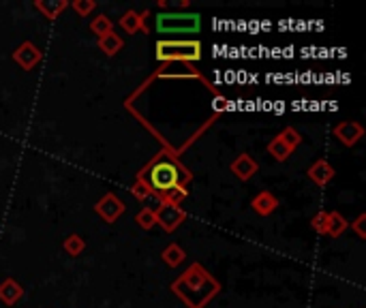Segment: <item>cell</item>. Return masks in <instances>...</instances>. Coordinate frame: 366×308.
I'll return each instance as SVG.
<instances>
[{"mask_svg": "<svg viewBox=\"0 0 366 308\" xmlns=\"http://www.w3.org/2000/svg\"><path fill=\"white\" fill-rule=\"evenodd\" d=\"M157 7L159 9H167V0H157Z\"/></svg>", "mask_w": 366, "mask_h": 308, "instance_id": "29", "label": "cell"}, {"mask_svg": "<svg viewBox=\"0 0 366 308\" xmlns=\"http://www.w3.org/2000/svg\"><path fill=\"white\" fill-rule=\"evenodd\" d=\"M347 227H349V223H347V219L341 214V212L332 210V212H327V223H325V236H330V238H341Z\"/></svg>", "mask_w": 366, "mask_h": 308, "instance_id": "16", "label": "cell"}, {"mask_svg": "<svg viewBox=\"0 0 366 308\" xmlns=\"http://www.w3.org/2000/svg\"><path fill=\"white\" fill-rule=\"evenodd\" d=\"M154 56L159 63H184L193 65L202 60V43L197 38H159L154 45Z\"/></svg>", "mask_w": 366, "mask_h": 308, "instance_id": "3", "label": "cell"}, {"mask_svg": "<svg viewBox=\"0 0 366 308\" xmlns=\"http://www.w3.org/2000/svg\"><path fill=\"white\" fill-rule=\"evenodd\" d=\"M69 7L80 17H88L96 9V0H73V3H69Z\"/></svg>", "mask_w": 366, "mask_h": 308, "instance_id": "23", "label": "cell"}, {"mask_svg": "<svg viewBox=\"0 0 366 308\" xmlns=\"http://www.w3.org/2000/svg\"><path fill=\"white\" fill-rule=\"evenodd\" d=\"M189 197V188L186 186H176V188H173V190H169L167 192V195L163 197L165 201H171V204H182L184 199Z\"/></svg>", "mask_w": 366, "mask_h": 308, "instance_id": "26", "label": "cell"}, {"mask_svg": "<svg viewBox=\"0 0 366 308\" xmlns=\"http://www.w3.org/2000/svg\"><path fill=\"white\" fill-rule=\"evenodd\" d=\"M169 289L173 296L184 302L186 308H206L221 294V283L200 261H195L171 283Z\"/></svg>", "mask_w": 366, "mask_h": 308, "instance_id": "1", "label": "cell"}, {"mask_svg": "<svg viewBox=\"0 0 366 308\" xmlns=\"http://www.w3.org/2000/svg\"><path fill=\"white\" fill-rule=\"evenodd\" d=\"M22 298H24V287L15 278H5L3 283H0V302H3L7 308L15 306Z\"/></svg>", "mask_w": 366, "mask_h": 308, "instance_id": "13", "label": "cell"}, {"mask_svg": "<svg viewBox=\"0 0 366 308\" xmlns=\"http://www.w3.org/2000/svg\"><path fill=\"white\" fill-rule=\"evenodd\" d=\"M332 135L343 146L354 148L364 138V126L360 122H356V120H343V122H338L332 129Z\"/></svg>", "mask_w": 366, "mask_h": 308, "instance_id": "8", "label": "cell"}, {"mask_svg": "<svg viewBox=\"0 0 366 308\" xmlns=\"http://www.w3.org/2000/svg\"><path fill=\"white\" fill-rule=\"evenodd\" d=\"M146 17H150V11H144V13H138L135 9H129L127 13H122V17L118 19V26L122 28V32L127 34H135L140 30H148L146 28Z\"/></svg>", "mask_w": 366, "mask_h": 308, "instance_id": "11", "label": "cell"}, {"mask_svg": "<svg viewBox=\"0 0 366 308\" xmlns=\"http://www.w3.org/2000/svg\"><path fill=\"white\" fill-rule=\"evenodd\" d=\"M63 248H65V253H67L69 257H80L84 250H86V240H84L80 234H71V236L65 238Z\"/></svg>", "mask_w": 366, "mask_h": 308, "instance_id": "19", "label": "cell"}, {"mask_svg": "<svg viewBox=\"0 0 366 308\" xmlns=\"http://www.w3.org/2000/svg\"><path fill=\"white\" fill-rule=\"evenodd\" d=\"M34 9L41 13L47 22H54L58 15L69 9V0H34Z\"/></svg>", "mask_w": 366, "mask_h": 308, "instance_id": "14", "label": "cell"}, {"mask_svg": "<svg viewBox=\"0 0 366 308\" xmlns=\"http://www.w3.org/2000/svg\"><path fill=\"white\" fill-rule=\"evenodd\" d=\"M154 219H157V225L165 234H173V231L189 219V214H186V210H182V206L161 199L159 206L154 208Z\"/></svg>", "mask_w": 366, "mask_h": 308, "instance_id": "5", "label": "cell"}, {"mask_svg": "<svg viewBox=\"0 0 366 308\" xmlns=\"http://www.w3.org/2000/svg\"><path fill=\"white\" fill-rule=\"evenodd\" d=\"M94 212H96V214H99L105 223H109V225H114L116 221H118L122 214H125V204H122V199L118 197V195H116V192H105V195L99 199V201H96L94 206Z\"/></svg>", "mask_w": 366, "mask_h": 308, "instance_id": "6", "label": "cell"}, {"mask_svg": "<svg viewBox=\"0 0 366 308\" xmlns=\"http://www.w3.org/2000/svg\"><path fill=\"white\" fill-rule=\"evenodd\" d=\"M41 60H43V52L39 50L32 41H24L13 52V63L17 67H22L24 71H32Z\"/></svg>", "mask_w": 366, "mask_h": 308, "instance_id": "7", "label": "cell"}, {"mask_svg": "<svg viewBox=\"0 0 366 308\" xmlns=\"http://www.w3.org/2000/svg\"><path fill=\"white\" fill-rule=\"evenodd\" d=\"M250 208H253L255 214L259 217H270V214H274L277 208H279V199L274 192H270V190H261L257 192V195L250 199Z\"/></svg>", "mask_w": 366, "mask_h": 308, "instance_id": "12", "label": "cell"}, {"mask_svg": "<svg viewBox=\"0 0 366 308\" xmlns=\"http://www.w3.org/2000/svg\"><path fill=\"white\" fill-rule=\"evenodd\" d=\"M266 150H268V154H270V157H272L274 161H279V163H285L289 157H292V154H294V150L292 148H289L281 138H279V135H277V138H272V140H270L268 142V146H266Z\"/></svg>", "mask_w": 366, "mask_h": 308, "instance_id": "17", "label": "cell"}, {"mask_svg": "<svg viewBox=\"0 0 366 308\" xmlns=\"http://www.w3.org/2000/svg\"><path fill=\"white\" fill-rule=\"evenodd\" d=\"M161 259L167 267H178L186 261V250L176 244V242H169L165 248H163V253H161Z\"/></svg>", "mask_w": 366, "mask_h": 308, "instance_id": "15", "label": "cell"}, {"mask_svg": "<svg viewBox=\"0 0 366 308\" xmlns=\"http://www.w3.org/2000/svg\"><path fill=\"white\" fill-rule=\"evenodd\" d=\"M215 103H217V109H219V111H223V109L227 107V99H225V96H223V94L215 96Z\"/></svg>", "mask_w": 366, "mask_h": 308, "instance_id": "28", "label": "cell"}, {"mask_svg": "<svg viewBox=\"0 0 366 308\" xmlns=\"http://www.w3.org/2000/svg\"><path fill=\"white\" fill-rule=\"evenodd\" d=\"M138 178H142L148 184V188L152 190V197L161 201L169 190H173L176 186H184L191 180V173L178 163V159H173V154L159 152L138 173Z\"/></svg>", "mask_w": 366, "mask_h": 308, "instance_id": "2", "label": "cell"}, {"mask_svg": "<svg viewBox=\"0 0 366 308\" xmlns=\"http://www.w3.org/2000/svg\"><path fill=\"white\" fill-rule=\"evenodd\" d=\"M131 192H133V197H135V199H140V201L152 197V190L148 188V184H146L142 178H135V182L131 184Z\"/></svg>", "mask_w": 366, "mask_h": 308, "instance_id": "24", "label": "cell"}, {"mask_svg": "<svg viewBox=\"0 0 366 308\" xmlns=\"http://www.w3.org/2000/svg\"><path fill=\"white\" fill-rule=\"evenodd\" d=\"M90 32L94 34V36H105V34H109V32H114V22L107 17V15H96L94 19H92V24H90Z\"/></svg>", "mask_w": 366, "mask_h": 308, "instance_id": "20", "label": "cell"}, {"mask_svg": "<svg viewBox=\"0 0 366 308\" xmlns=\"http://www.w3.org/2000/svg\"><path fill=\"white\" fill-rule=\"evenodd\" d=\"M334 176H336V169L327 163L325 159H319V161H315L311 167L306 169V178L311 180L315 186H319V188H323V186H327L332 180H334Z\"/></svg>", "mask_w": 366, "mask_h": 308, "instance_id": "9", "label": "cell"}, {"mask_svg": "<svg viewBox=\"0 0 366 308\" xmlns=\"http://www.w3.org/2000/svg\"><path fill=\"white\" fill-rule=\"evenodd\" d=\"M325 223H327V212H325V210H319L317 214L311 219V227H313L315 234L325 236Z\"/></svg>", "mask_w": 366, "mask_h": 308, "instance_id": "25", "label": "cell"}, {"mask_svg": "<svg viewBox=\"0 0 366 308\" xmlns=\"http://www.w3.org/2000/svg\"><path fill=\"white\" fill-rule=\"evenodd\" d=\"M122 45H125L122 36L116 34V32H109V34L101 36L99 43H96V47H99V50H101L105 56H109V58H114L116 54H118V52L122 50Z\"/></svg>", "mask_w": 366, "mask_h": 308, "instance_id": "18", "label": "cell"}, {"mask_svg": "<svg viewBox=\"0 0 366 308\" xmlns=\"http://www.w3.org/2000/svg\"><path fill=\"white\" fill-rule=\"evenodd\" d=\"M364 223H366V214L362 212V214H358V219L352 223V229L356 231V236L360 238V240H366V229H364Z\"/></svg>", "mask_w": 366, "mask_h": 308, "instance_id": "27", "label": "cell"}, {"mask_svg": "<svg viewBox=\"0 0 366 308\" xmlns=\"http://www.w3.org/2000/svg\"><path fill=\"white\" fill-rule=\"evenodd\" d=\"M229 169H231V173H234L238 180L248 182L259 171V165H257V161L253 157H250V154L244 152V154H238V157L229 163Z\"/></svg>", "mask_w": 366, "mask_h": 308, "instance_id": "10", "label": "cell"}, {"mask_svg": "<svg viewBox=\"0 0 366 308\" xmlns=\"http://www.w3.org/2000/svg\"><path fill=\"white\" fill-rule=\"evenodd\" d=\"M159 34H197L202 30L200 13H159L154 17Z\"/></svg>", "mask_w": 366, "mask_h": 308, "instance_id": "4", "label": "cell"}, {"mask_svg": "<svg viewBox=\"0 0 366 308\" xmlns=\"http://www.w3.org/2000/svg\"><path fill=\"white\" fill-rule=\"evenodd\" d=\"M279 138H281L289 148H292V150H296V148L302 144V135H300L294 126H285V129L279 133Z\"/></svg>", "mask_w": 366, "mask_h": 308, "instance_id": "22", "label": "cell"}, {"mask_svg": "<svg viewBox=\"0 0 366 308\" xmlns=\"http://www.w3.org/2000/svg\"><path fill=\"white\" fill-rule=\"evenodd\" d=\"M135 223H138V227H140V229L150 231L154 225H157V219H154V208L144 206V208L138 212V214H135Z\"/></svg>", "mask_w": 366, "mask_h": 308, "instance_id": "21", "label": "cell"}]
</instances>
